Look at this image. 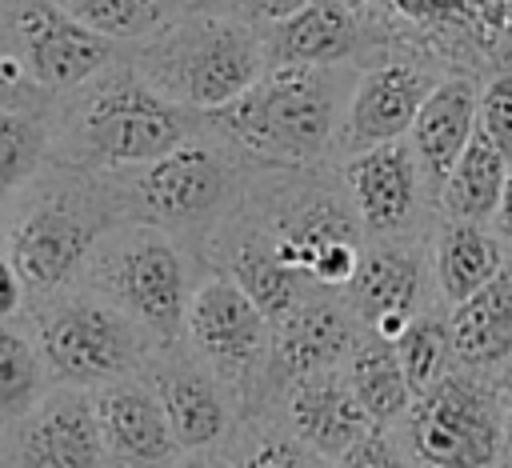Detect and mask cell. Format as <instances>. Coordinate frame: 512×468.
Listing matches in <instances>:
<instances>
[{"label": "cell", "instance_id": "6da1fadb", "mask_svg": "<svg viewBox=\"0 0 512 468\" xmlns=\"http://www.w3.org/2000/svg\"><path fill=\"white\" fill-rule=\"evenodd\" d=\"M44 124L52 164L76 172H124L172 152L200 128V116L152 92L120 52L84 84L60 92Z\"/></svg>", "mask_w": 512, "mask_h": 468}, {"label": "cell", "instance_id": "7a4b0ae2", "mask_svg": "<svg viewBox=\"0 0 512 468\" xmlns=\"http://www.w3.org/2000/svg\"><path fill=\"white\" fill-rule=\"evenodd\" d=\"M360 68H264L236 100L200 116V128L256 168L324 164Z\"/></svg>", "mask_w": 512, "mask_h": 468}, {"label": "cell", "instance_id": "3957f363", "mask_svg": "<svg viewBox=\"0 0 512 468\" xmlns=\"http://www.w3.org/2000/svg\"><path fill=\"white\" fill-rule=\"evenodd\" d=\"M128 220L108 172H76L44 164L8 192L4 256L24 280L28 300L72 288L92 244Z\"/></svg>", "mask_w": 512, "mask_h": 468}, {"label": "cell", "instance_id": "277c9868", "mask_svg": "<svg viewBox=\"0 0 512 468\" xmlns=\"http://www.w3.org/2000/svg\"><path fill=\"white\" fill-rule=\"evenodd\" d=\"M252 172H256L252 160L220 144L212 132L196 128L172 152L108 176L120 192L128 220L168 232L200 264L212 236L232 216H240Z\"/></svg>", "mask_w": 512, "mask_h": 468}, {"label": "cell", "instance_id": "5b68a950", "mask_svg": "<svg viewBox=\"0 0 512 468\" xmlns=\"http://www.w3.org/2000/svg\"><path fill=\"white\" fill-rule=\"evenodd\" d=\"M276 248V256L320 292H344L352 280L364 232L348 204L340 168H256L240 208Z\"/></svg>", "mask_w": 512, "mask_h": 468}, {"label": "cell", "instance_id": "8992f818", "mask_svg": "<svg viewBox=\"0 0 512 468\" xmlns=\"http://www.w3.org/2000/svg\"><path fill=\"white\" fill-rule=\"evenodd\" d=\"M124 60L152 92L192 116L236 100L264 72L260 32L200 8H188L144 44L124 48Z\"/></svg>", "mask_w": 512, "mask_h": 468}, {"label": "cell", "instance_id": "52a82bcc", "mask_svg": "<svg viewBox=\"0 0 512 468\" xmlns=\"http://www.w3.org/2000/svg\"><path fill=\"white\" fill-rule=\"evenodd\" d=\"M200 276V264L168 232L140 220H120L92 244L76 288L104 296L132 316L156 348H168L180 344L184 308Z\"/></svg>", "mask_w": 512, "mask_h": 468}, {"label": "cell", "instance_id": "ba28073f", "mask_svg": "<svg viewBox=\"0 0 512 468\" xmlns=\"http://www.w3.org/2000/svg\"><path fill=\"white\" fill-rule=\"evenodd\" d=\"M20 324L28 328L52 384L104 388L124 376H140L152 360V336L124 316L116 304L88 288H60L24 304Z\"/></svg>", "mask_w": 512, "mask_h": 468}, {"label": "cell", "instance_id": "9c48e42d", "mask_svg": "<svg viewBox=\"0 0 512 468\" xmlns=\"http://www.w3.org/2000/svg\"><path fill=\"white\" fill-rule=\"evenodd\" d=\"M180 344L224 384L236 420L272 412L268 356L272 324L252 308V300L220 272H204L188 296Z\"/></svg>", "mask_w": 512, "mask_h": 468}, {"label": "cell", "instance_id": "30bf717a", "mask_svg": "<svg viewBox=\"0 0 512 468\" xmlns=\"http://www.w3.org/2000/svg\"><path fill=\"white\" fill-rule=\"evenodd\" d=\"M396 428L412 464L496 468L504 428V380L452 368L432 388L412 396Z\"/></svg>", "mask_w": 512, "mask_h": 468}, {"label": "cell", "instance_id": "8fae6325", "mask_svg": "<svg viewBox=\"0 0 512 468\" xmlns=\"http://www.w3.org/2000/svg\"><path fill=\"white\" fill-rule=\"evenodd\" d=\"M440 76H444V68L412 44H396L384 56L368 60L356 72L352 96L344 104V120L336 132L340 156L404 140L424 96L436 88Z\"/></svg>", "mask_w": 512, "mask_h": 468}, {"label": "cell", "instance_id": "7c38bea8", "mask_svg": "<svg viewBox=\"0 0 512 468\" xmlns=\"http://www.w3.org/2000/svg\"><path fill=\"white\" fill-rule=\"evenodd\" d=\"M0 40L24 64V72L52 96L72 92L120 56L116 44L72 20L56 0H4Z\"/></svg>", "mask_w": 512, "mask_h": 468}, {"label": "cell", "instance_id": "4fadbf2b", "mask_svg": "<svg viewBox=\"0 0 512 468\" xmlns=\"http://www.w3.org/2000/svg\"><path fill=\"white\" fill-rule=\"evenodd\" d=\"M396 44L400 36L356 0H308L288 20L260 28L264 68H364Z\"/></svg>", "mask_w": 512, "mask_h": 468}, {"label": "cell", "instance_id": "5bb4252c", "mask_svg": "<svg viewBox=\"0 0 512 468\" xmlns=\"http://www.w3.org/2000/svg\"><path fill=\"white\" fill-rule=\"evenodd\" d=\"M340 180L348 204L360 220L364 240H400V236H428L432 192L420 176V164L408 140L376 144L352 156H340Z\"/></svg>", "mask_w": 512, "mask_h": 468}, {"label": "cell", "instance_id": "9a60e30c", "mask_svg": "<svg viewBox=\"0 0 512 468\" xmlns=\"http://www.w3.org/2000/svg\"><path fill=\"white\" fill-rule=\"evenodd\" d=\"M428 236H400V240H364L360 264L344 284L340 300L356 316V324L380 340H396L404 324L428 312L432 292V260Z\"/></svg>", "mask_w": 512, "mask_h": 468}, {"label": "cell", "instance_id": "2e32d148", "mask_svg": "<svg viewBox=\"0 0 512 468\" xmlns=\"http://www.w3.org/2000/svg\"><path fill=\"white\" fill-rule=\"evenodd\" d=\"M140 376L148 380L152 396L160 400L180 452L220 448L228 440V432L236 424V408H232L224 384L184 344L156 348Z\"/></svg>", "mask_w": 512, "mask_h": 468}, {"label": "cell", "instance_id": "e0dca14e", "mask_svg": "<svg viewBox=\"0 0 512 468\" xmlns=\"http://www.w3.org/2000/svg\"><path fill=\"white\" fill-rule=\"evenodd\" d=\"M364 328L340 300V292H312L300 308H292L280 324H272V356H268V392L276 396L304 376L340 372L356 348Z\"/></svg>", "mask_w": 512, "mask_h": 468}, {"label": "cell", "instance_id": "ac0fdd59", "mask_svg": "<svg viewBox=\"0 0 512 468\" xmlns=\"http://www.w3.org/2000/svg\"><path fill=\"white\" fill-rule=\"evenodd\" d=\"M8 468H108L92 416V392L56 384L4 432Z\"/></svg>", "mask_w": 512, "mask_h": 468}, {"label": "cell", "instance_id": "d6986e66", "mask_svg": "<svg viewBox=\"0 0 512 468\" xmlns=\"http://www.w3.org/2000/svg\"><path fill=\"white\" fill-rule=\"evenodd\" d=\"M200 268L228 276V280L252 300V308H256L268 324H280L292 308H300L312 292H320V288H312L304 276H296V272L276 256L272 240H268L244 212L232 216V220L212 236V244H208L204 256H200Z\"/></svg>", "mask_w": 512, "mask_h": 468}, {"label": "cell", "instance_id": "ffe728a7", "mask_svg": "<svg viewBox=\"0 0 512 468\" xmlns=\"http://www.w3.org/2000/svg\"><path fill=\"white\" fill-rule=\"evenodd\" d=\"M92 416L108 468H172L180 448L144 376L92 388Z\"/></svg>", "mask_w": 512, "mask_h": 468}, {"label": "cell", "instance_id": "44dd1931", "mask_svg": "<svg viewBox=\"0 0 512 468\" xmlns=\"http://www.w3.org/2000/svg\"><path fill=\"white\" fill-rule=\"evenodd\" d=\"M280 424L304 444L312 448L320 460H336L352 440H360L372 420L364 416V408L356 404L348 380H344V368L340 372H316V376H304V380H292L280 396H276V408Z\"/></svg>", "mask_w": 512, "mask_h": 468}, {"label": "cell", "instance_id": "7402d4cb", "mask_svg": "<svg viewBox=\"0 0 512 468\" xmlns=\"http://www.w3.org/2000/svg\"><path fill=\"white\" fill-rule=\"evenodd\" d=\"M452 368L476 376H504L512 364V256L468 300L448 308Z\"/></svg>", "mask_w": 512, "mask_h": 468}, {"label": "cell", "instance_id": "603a6c76", "mask_svg": "<svg viewBox=\"0 0 512 468\" xmlns=\"http://www.w3.org/2000/svg\"><path fill=\"white\" fill-rule=\"evenodd\" d=\"M476 76L468 72H444L436 80V88L424 96L412 128H408V148L420 164V176L436 200L440 180L448 176V168L460 160L464 144L476 132Z\"/></svg>", "mask_w": 512, "mask_h": 468}, {"label": "cell", "instance_id": "cb8c5ba5", "mask_svg": "<svg viewBox=\"0 0 512 468\" xmlns=\"http://www.w3.org/2000/svg\"><path fill=\"white\" fill-rule=\"evenodd\" d=\"M508 256L512 252L496 240V232L488 224L436 220V228H432V244H428L432 284L448 308L468 300L472 292H480L508 264Z\"/></svg>", "mask_w": 512, "mask_h": 468}, {"label": "cell", "instance_id": "d4e9b609", "mask_svg": "<svg viewBox=\"0 0 512 468\" xmlns=\"http://www.w3.org/2000/svg\"><path fill=\"white\" fill-rule=\"evenodd\" d=\"M508 180V160L480 136L472 132V140L464 144L460 160L448 168V176L436 188V220H468V224H492L500 192Z\"/></svg>", "mask_w": 512, "mask_h": 468}, {"label": "cell", "instance_id": "484cf974", "mask_svg": "<svg viewBox=\"0 0 512 468\" xmlns=\"http://www.w3.org/2000/svg\"><path fill=\"white\" fill-rule=\"evenodd\" d=\"M344 380L356 396V404L364 408V416L376 428H396L412 404V388L400 372L396 348L392 340H380L372 332H364L344 364Z\"/></svg>", "mask_w": 512, "mask_h": 468}, {"label": "cell", "instance_id": "4316f807", "mask_svg": "<svg viewBox=\"0 0 512 468\" xmlns=\"http://www.w3.org/2000/svg\"><path fill=\"white\" fill-rule=\"evenodd\" d=\"M56 4L72 20L116 44L120 52L144 44L148 36H156L192 8V0H56Z\"/></svg>", "mask_w": 512, "mask_h": 468}, {"label": "cell", "instance_id": "83f0119b", "mask_svg": "<svg viewBox=\"0 0 512 468\" xmlns=\"http://www.w3.org/2000/svg\"><path fill=\"white\" fill-rule=\"evenodd\" d=\"M52 376L20 320L0 324V432H8L16 420H24L48 392Z\"/></svg>", "mask_w": 512, "mask_h": 468}, {"label": "cell", "instance_id": "f1b7e54d", "mask_svg": "<svg viewBox=\"0 0 512 468\" xmlns=\"http://www.w3.org/2000/svg\"><path fill=\"white\" fill-rule=\"evenodd\" d=\"M220 448H224V456L232 460V468H332V464L320 460L312 448H304V444L280 424L276 412L240 416Z\"/></svg>", "mask_w": 512, "mask_h": 468}, {"label": "cell", "instance_id": "f546056e", "mask_svg": "<svg viewBox=\"0 0 512 468\" xmlns=\"http://www.w3.org/2000/svg\"><path fill=\"white\" fill-rule=\"evenodd\" d=\"M476 0H388V12L408 28L404 44L428 52L444 72H452L456 36Z\"/></svg>", "mask_w": 512, "mask_h": 468}, {"label": "cell", "instance_id": "4dcf8cb0", "mask_svg": "<svg viewBox=\"0 0 512 468\" xmlns=\"http://www.w3.org/2000/svg\"><path fill=\"white\" fill-rule=\"evenodd\" d=\"M400 372L412 388V396H420L424 388H432L444 372H452V344H448V312H420L404 324V332L392 340Z\"/></svg>", "mask_w": 512, "mask_h": 468}, {"label": "cell", "instance_id": "1f68e13d", "mask_svg": "<svg viewBox=\"0 0 512 468\" xmlns=\"http://www.w3.org/2000/svg\"><path fill=\"white\" fill-rule=\"evenodd\" d=\"M48 164V124L28 112H0V188L12 192Z\"/></svg>", "mask_w": 512, "mask_h": 468}, {"label": "cell", "instance_id": "d6a6232c", "mask_svg": "<svg viewBox=\"0 0 512 468\" xmlns=\"http://www.w3.org/2000/svg\"><path fill=\"white\" fill-rule=\"evenodd\" d=\"M476 132L512 168V68L488 72L484 84L476 88Z\"/></svg>", "mask_w": 512, "mask_h": 468}, {"label": "cell", "instance_id": "836d02e7", "mask_svg": "<svg viewBox=\"0 0 512 468\" xmlns=\"http://www.w3.org/2000/svg\"><path fill=\"white\" fill-rule=\"evenodd\" d=\"M332 468H412V456L400 440L396 428H368L360 440H352L336 460Z\"/></svg>", "mask_w": 512, "mask_h": 468}, {"label": "cell", "instance_id": "e575fe53", "mask_svg": "<svg viewBox=\"0 0 512 468\" xmlns=\"http://www.w3.org/2000/svg\"><path fill=\"white\" fill-rule=\"evenodd\" d=\"M52 92L48 88H40L28 72H24V64L4 48V40H0V112H28V116H48V108H52Z\"/></svg>", "mask_w": 512, "mask_h": 468}, {"label": "cell", "instance_id": "d590c367", "mask_svg": "<svg viewBox=\"0 0 512 468\" xmlns=\"http://www.w3.org/2000/svg\"><path fill=\"white\" fill-rule=\"evenodd\" d=\"M308 0H192V8L200 12H212V16H228V20H240L248 28H272L280 20H288L292 12H300Z\"/></svg>", "mask_w": 512, "mask_h": 468}, {"label": "cell", "instance_id": "8d00e7d4", "mask_svg": "<svg viewBox=\"0 0 512 468\" xmlns=\"http://www.w3.org/2000/svg\"><path fill=\"white\" fill-rule=\"evenodd\" d=\"M24 304H28L24 280H20V272L12 268V260L0 252V324L20 320V316H24Z\"/></svg>", "mask_w": 512, "mask_h": 468}, {"label": "cell", "instance_id": "74e56055", "mask_svg": "<svg viewBox=\"0 0 512 468\" xmlns=\"http://www.w3.org/2000/svg\"><path fill=\"white\" fill-rule=\"evenodd\" d=\"M496 232V240L512 252V168H508V180H504V192H500V204H496V216L488 224Z\"/></svg>", "mask_w": 512, "mask_h": 468}, {"label": "cell", "instance_id": "f35d334b", "mask_svg": "<svg viewBox=\"0 0 512 468\" xmlns=\"http://www.w3.org/2000/svg\"><path fill=\"white\" fill-rule=\"evenodd\" d=\"M172 468H232L224 448H200V452H180Z\"/></svg>", "mask_w": 512, "mask_h": 468}, {"label": "cell", "instance_id": "ab89813d", "mask_svg": "<svg viewBox=\"0 0 512 468\" xmlns=\"http://www.w3.org/2000/svg\"><path fill=\"white\" fill-rule=\"evenodd\" d=\"M496 468H512V384L504 380V428H500V456Z\"/></svg>", "mask_w": 512, "mask_h": 468}, {"label": "cell", "instance_id": "60d3db41", "mask_svg": "<svg viewBox=\"0 0 512 468\" xmlns=\"http://www.w3.org/2000/svg\"><path fill=\"white\" fill-rule=\"evenodd\" d=\"M4 204H8V192L0 188V252H4Z\"/></svg>", "mask_w": 512, "mask_h": 468}, {"label": "cell", "instance_id": "b9f144b4", "mask_svg": "<svg viewBox=\"0 0 512 468\" xmlns=\"http://www.w3.org/2000/svg\"><path fill=\"white\" fill-rule=\"evenodd\" d=\"M0 468H8V456H4V432H0Z\"/></svg>", "mask_w": 512, "mask_h": 468}, {"label": "cell", "instance_id": "7bdbcfd3", "mask_svg": "<svg viewBox=\"0 0 512 468\" xmlns=\"http://www.w3.org/2000/svg\"><path fill=\"white\" fill-rule=\"evenodd\" d=\"M500 380H508V384H512V364H508V372H504V376H500Z\"/></svg>", "mask_w": 512, "mask_h": 468}, {"label": "cell", "instance_id": "ee69618b", "mask_svg": "<svg viewBox=\"0 0 512 468\" xmlns=\"http://www.w3.org/2000/svg\"><path fill=\"white\" fill-rule=\"evenodd\" d=\"M412 468H432V464H412Z\"/></svg>", "mask_w": 512, "mask_h": 468}, {"label": "cell", "instance_id": "f6af8a7d", "mask_svg": "<svg viewBox=\"0 0 512 468\" xmlns=\"http://www.w3.org/2000/svg\"><path fill=\"white\" fill-rule=\"evenodd\" d=\"M0 8H4V0H0Z\"/></svg>", "mask_w": 512, "mask_h": 468}]
</instances>
